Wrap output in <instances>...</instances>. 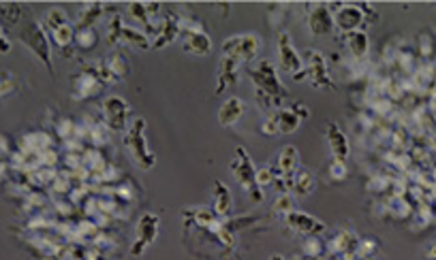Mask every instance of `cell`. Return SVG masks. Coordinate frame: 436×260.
<instances>
[{"instance_id": "23", "label": "cell", "mask_w": 436, "mask_h": 260, "mask_svg": "<svg viewBox=\"0 0 436 260\" xmlns=\"http://www.w3.org/2000/svg\"><path fill=\"white\" fill-rule=\"evenodd\" d=\"M291 190H293L295 197H300V199L310 197L316 190V177H314V173L308 167H300V169L295 171V175H293Z\"/></svg>"}, {"instance_id": "50", "label": "cell", "mask_w": 436, "mask_h": 260, "mask_svg": "<svg viewBox=\"0 0 436 260\" xmlns=\"http://www.w3.org/2000/svg\"><path fill=\"white\" fill-rule=\"evenodd\" d=\"M426 256H428L430 260H436V243H432V246H430V250H428V254H426Z\"/></svg>"}, {"instance_id": "49", "label": "cell", "mask_w": 436, "mask_h": 260, "mask_svg": "<svg viewBox=\"0 0 436 260\" xmlns=\"http://www.w3.org/2000/svg\"><path fill=\"white\" fill-rule=\"evenodd\" d=\"M9 173H11V167H9V162L5 160H0V183H5L9 179Z\"/></svg>"}, {"instance_id": "31", "label": "cell", "mask_w": 436, "mask_h": 260, "mask_svg": "<svg viewBox=\"0 0 436 260\" xmlns=\"http://www.w3.org/2000/svg\"><path fill=\"white\" fill-rule=\"evenodd\" d=\"M99 45V30L97 28H75L73 47L77 52H93Z\"/></svg>"}, {"instance_id": "15", "label": "cell", "mask_w": 436, "mask_h": 260, "mask_svg": "<svg viewBox=\"0 0 436 260\" xmlns=\"http://www.w3.org/2000/svg\"><path fill=\"white\" fill-rule=\"evenodd\" d=\"M359 243V234L355 230L342 228L325 241L328 254L338 256L340 260H355V248Z\"/></svg>"}, {"instance_id": "45", "label": "cell", "mask_w": 436, "mask_h": 260, "mask_svg": "<svg viewBox=\"0 0 436 260\" xmlns=\"http://www.w3.org/2000/svg\"><path fill=\"white\" fill-rule=\"evenodd\" d=\"M13 152H15V143L11 141V137L0 132V160L9 162V158L13 156Z\"/></svg>"}, {"instance_id": "44", "label": "cell", "mask_w": 436, "mask_h": 260, "mask_svg": "<svg viewBox=\"0 0 436 260\" xmlns=\"http://www.w3.org/2000/svg\"><path fill=\"white\" fill-rule=\"evenodd\" d=\"M261 134H263V137H276V134H278V120H276V113L265 115V120L261 122Z\"/></svg>"}, {"instance_id": "34", "label": "cell", "mask_w": 436, "mask_h": 260, "mask_svg": "<svg viewBox=\"0 0 436 260\" xmlns=\"http://www.w3.org/2000/svg\"><path fill=\"white\" fill-rule=\"evenodd\" d=\"M276 120H278V134H293L302 126V120L291 111V107L276 111Z\"/></svg>"}, {"instance_id": "4", "label": "cell", "mask_w": 436, "mask_h": 260, "mask_svg": "<svg viewBox=\"0 0 436 260\" xmlns=\"http://www.w3.org/2000/svg\"><path fill=\"white\" fill-rule=\"evenodd\" d=\"M248 77L255 86V90H261L265 94H269L272 99H278V101H287L289 99V90L283 86L281 77H278V70L276 64L272 60H259L255 66L248 68Z\"/></svg>"}, {"instance_id": "41", "label": "cell", "mask_w": 436, "mask_h": 260, "mask_svg": "<svg viewBox=\"0 0 436 260\" xmlns=\"http://www.w3.org/2000/svg\"><path fill=\"white\" fill-rule=\"evenodd\" d=\"M295 207H293V199H291V194L289 192H281L278 197H276V201H274V205H272V211L276 216H281V218H285L287 214H291Z\"/></svg>"}, {"instance_id": "28", "label": "cell", "mask_w": 436, "mask_h": 260, "mask_svg": "<svg viewBox=\"0 0 436 260\" xmlns=\"http://www.w3.org/2000/svg\"><path fill=\"white\" fill-rule=\"evenodd\" d=\"M120 45H129V47H135V50H152V41L150 37L140 30V28H135V26H126L124 23V28L120 32Z\"/></svg>"}, {"instance_id": "53", "label": "cell", "mask_w": 436, "mask_h": 260, "mask_svg": "<svg viewBox=\"0 0 436 260\" xmlns=\"http://www.w3.org/2000/svg\"><path fill=\"white\" fill-rule=\"evenodd\" d=\"M355 260H363V258H355Z\"/></svg>"}, {"instance_id": "8", "label": "cell", "mask_w": 436, "mask_h": 260, "mask_svg": "<svg viewBox=\"0 0 436 260\" xmlns=\"http://www.w3.org/2000/svg\"><path fill=\"white\" fill-rule=\"evenodd\" d=\"M302 60H304L306 79L312 83L314 90H336V83L330 75V64H328L325 54H321L319 50H306Z\"/></svg>"}, {"instance_id": "39", "label": "cell", "mask_w": 436, "mask_h": 260, "mask_svg": "<svg viewBox=\"0 0 436 260\" xmlns=\"http://www.w3.org/2000/svg\"><path fill=\"white\" fill-rule=\"evenodd\" d=\"M379 252V239L377 237H359V243L355 248V258L372 260V256Z\"/></svg>"}, {"instance_id": "16", "label": "cell", "mask_w": 436, "mask_h": 260, "mask_svg": "<svg viewBox=\"0 0 436 260\" xmlns=\"http://www.w3.org/2000/svg\"><path fill=\"white\" fill-rule=\"evenodd\" d=\"M180 39V15L173 11H167V15H163L158 19V28L152 41V50H163V47L171 45L173 41Z\"/></svg>"}, {"instance_id": "25", "label": "cell", "mask_w": 436, "mask_h": 260, "mask_svg": "<svg viewBox=\"0 0 436 260\" xmlns=\"http://www.w3.org/2000/svg\"><path fill=\"white\" fill-rule=\"evenodd\" d=\"M105 13V5L103 3H86L79 7L77 13V21L73 23L75 28H97L99 19Z\"/></svg>"}, {"instance_id": "20", "label": "cell", "mask_w": 436, "mask_h": 260, "mask_svg": "<svg viewBox=\"0 0 436 260\" xmlns=\"http://www.w3.org/2000/svg\"><path fill=\"white\" fill-rule=\"evenodd\" d=\"M231 209H234V197H231V190H229V186L220 179H214V183H212V211L220 220H227L229 216H231Z\"/></svg>"}, {"instance_id": "26", "label": "cell", "mask_w": 436, "mask_h": 260, "mask_svg": "<svg viewBox=\"0 0 436 260\" xmlns=\"http://www.w3.org/2000/svg\"><path fill=\"white\" fill-rule=\"evenodd\" d=\"M50 34V41L58 47V50L66 56H71V50H73V39H75V26L71 21L64 23V26H58L54 28Z\"/></svg>"}, {"instance_id": "46", "label": "cell", "mask_w": 436, "mask_h": 260, "mask_svg": "<svg viewBox=\"0 0 436 260\" xmlns=\"http://www.w3.org/2000/svg\"><path fill=\"white\" fill-rule=\"evenodd\" d=\"M13 92H15V79H13V75L3 73V75H0V99L9 97V94H13Z\"/></svg>"}, {"instance_id": "33", "label": "cell", "mask_w": 436, "mask_h": 260, "mask_svg": "<svg viewBox=\"0 0 436 260\" xmlns=\"http://www.w3.org/2000/svg\"><path fill=\"white\" fill-rule=\"evenodd\" d=\"M415 54H417L419 62H432L434 60V56H436V41H434V37L428 30L417 34V50H415Z\"/></svg>"}, {"instance_id": "17", "label": "cell", "mask_w": 436, "mask_h": 260, "mask_svg": "<svg viewBox=\"0 0 436 260\" xmlns=\"http://www.w3.org/2000/svg\"><path fill=\"white\" fill-rule=\"evenodd\" d=\"M52 148H56V139L48 130H30L15 141V150L26 152V154H41Z\"/></svg>"}, {"instance_id": "1", "label": "cell", "mask_w": 436, "mask_h": 260, "mask_svg": "<svg viewBox=\"0 0 436 260\" xmlns=\"http://www.w3.org/2000/svg\"><path fill=\"white\" fill-rule=\"evenodd\" d=\"M148 124L144 117H133L129 128L122 134V143L131 156V160L137 164V169L142 171H152L156 167V154L152 152L148 137H146Z\"/></svg>"}, {"instance_id": "19", "label": "cell", "mask_w": 436, "mask_h": 260, "mask_svg": "<svg viewBox=\"0 0 436 260\" xmlns=\"http://www.w3.org/2000/svg\"><path fill=\"white\" fill-rule=\"evenodd\" d=\"M325 139H328L332 158H336V160H349V156H351L349 137H347V132H344L336 122H328V126H325Z\"/></svg>"}, {"instance_id": "7", "label": "cell", "mask_w": 436, "mask_h": 260, "mask_svg": "<svg viewBox=\"0 0 436 260\" xmlns=\"http://www.w3.org/2000/svg\"><path fill=\"white\" fill-rule=\"evenodd\" d=\"M158 230H160V216L154 214V211H146V214L140 216L135 224V239L129 248V254L140 258L146 254V250L156 241L158 237Z\"/></svg>"}, {"instance_id": "38", "label": "cell", "mask_w": 436, "mask_h": 260, "mask_svg": "<svg viewBox=\"0 0 436 260\" xmlns=\"http://www.w3.org/2000/svg\"><path fill=\"white\" fill-rule=\"evenodd\" d=\"M124 28V19L120 13H113L107 19V43L109 45H120V32Z\"/></svg>"}, {"instance_id": "37", "label": "cell", "mask_w": 436, "mask_h": 260, "mask_svg": "<svg viewBox=\"0 0 436 260\" xmlns=\"http://www.w3.org/2000/svg\"><path fill=\"white\" fill-rule=\"evenodd\" d=\"M64 23H68V15L60 7L50 9L48 13H45V17H43V28H45V32H52L54 28L64 26Z\"/></svg>"}, {"instance_id": "22", "label": "cell", "mask_w": 436, "mask_h": 260, "mask_svg": "<svg viewBox=\"0 0 436 260\" xmlns=\"http://www.w3.org/2000/svg\"><path fill=\"white\" fill-rule=\"evenodd\" d=\"M344 45L353 60H368L370 54V37L366 30H355L344 34Z\"/></svg>"}, {"instance_id": "35", "label": "cell", "mask_w": 436, "mask_h": 260, "mask_svg": "<svg viewBox=\"0 0 436 260\" xmlns=\"http://www.w3.org/2000/svg\"><path fill=\"white\" fill-rule=\"evenodd\" d=\"M73 179L68 177L64 171H60L58 175H56V179L50 183V188H48V192L52 194V199H62V197H68L71 194V190H73Z\"/></svg>"}, {"instance_id": "21", "label": "cell", "mask_w": 436, "mask_h": 260, "mask_svg": "<svg viewBox=\"0 0 436 260\" xmlns=\"http://www.w3.org/2000/svg\"><path fill=\"white\" fill-rule=\"evenodd\" d=\"M244 111H246V105H244V101H242L240 97H229V99L218 107V113H216L218 124H220L222 128H231V126H236V124L242 120Z\"/></svg>"}, {"instance_id": "9", "label": "cell", "mask_w": 436, "mask_h": 260, "mask_svg": "<svg viewBox=\"0 0 436 260\" xmlns=\"http://www.w3.org/2000/svg\"><path fill=\"white\" fill-rule=\"evenodd\" d=\"M101 120L111 132H122L131 124V105L122 99L111 94V97L103 99L101 103Z\"/></svg>"}, {"instance_id": "40", "label": "cell", "mask_w": 436, "mask_h": 260, "mask_svg": "<svg viewBox=\"0 0 436 260\" xmlns=\"http://www.w3.org/2000/svg\"><path fill=\"white\" fill-rule=\"evenodd\" d=\"M328 177L336 183L344 181L349 177V167H347V160H336L332 158L330 164H328Z\"/></svg>"}, {"instance_id": "3", "label": "cell", "mask_w": 436, "mask_h": 260, "mask_svg": "<svg viewBox=\"0 0 436 260\" xmlns=\"http://www.w3.org/2000/svg\"><path fill=\"white\" fill-rule=\"evenodd\" d=\"M180 39L184 52L205 58L212 54V39L205 32L203 21H199L193 15H180Z\"/></svg>"}, {"instance_id": "43", "label": "cell", "mask_w": 436, "mask_h": 260, "mask_svg": "<svg viewBox=\"0 0 436 260\" xmlns=\"http://www.w3.org/2000/svg\"><path fill=\"white\" fill-rule=\"evenodd\" d=\"M255 181H257V186L261 188H267V186H272L274 181H276V175H274V169L269 167V164H265V167H259L257 169V173H255Z\"/></svg>"}, {"instance_id": "14", "label": "cell", "mask_w": 436, "mask_h": 260, "mask_svg": "<svg viewBox=\"0 0 436 260\" xmlns=\"http://www.w3.org/2000/svg\"><path fill=\"white\" fill-rule=\"evenodd\" d=\"M278 64H281L283 70H287L291 77L300 75L304 70V60H302L300 54H297L295 45L291 41V34L287 30L278 32Z\"/></svg>"}, {"instance_id": "13", "label": "cell", "mask_w": 436, "mask_h": 260, "mask_svg": "<svg viewBox=\"0 0 436 260\" xmlns=\"http://www.w3.org/2000/svg\"><path fill=\"white\" fill-rule=\"evenodd\" d=\"M285 224L289 230H293L295 234H300V237H310V234H323L328 230V224L321 222L319 218L306 214V211H297L293 209L291 214H287Z\"/></svg>"}, {"instance_id": "42", "label": "cell", "mask_w": 436, "mask_h": 260, "mask_svg": "<svg viewBox=\"0 0 436 260\" xmlns=\"http://www.w3.org/2000/svg\"><path fill=\"white\" fill-rule=\"evenodd\" d=\"M0 15H3L7 26H15L21 17V7L19 5H0Z\"/></svg>"}, {"instance_id": "18", "label": "cell", "mask_w": 436, "mask_h": 260, "mask_svg": "<svg viewBox=\"0 0 436 260\" xmlns=\"http://www.w3.org/2000/svg\"><path fill=\"white\" fill-rule=\"evenodd\" d=\"M240 68H242V62L236 60V58H229V56H222L220 62H218V75H216V90L214 94L218 97V94L231 90L234 86H238L240 81Z\"/></svg>"}, {"instance_id": "27", "label": "cell", "mask_w": 436, "mask_h": 260, "mask_svg": "<svg viewBox=\"0 0 436 260\" xmlns=\"http://www.w3.org/2000/svg\"><path fill=\"white\" fill-rule=\"evenodd\" d=\"M103 64H105V68L109 70L111 79L116 81V83H118V81H124V79L129 77V73H131V64H129L126 56L120 54V52L109 54V56L103 60Z\"/></svg>"}, {"instance_id": "6", "label": "cell", "mask_w": 436, "mask_h": 260, "mask_svg": "<svg viewBox=\"0 0 436 260\" xmlns=\"http://www.w3.org/2000/svg\"><path fill=\"white\" fill-rule=\"evenodd\" d=\"M220 50H222V56L236 58L242 64H248V62H252V60L259 56V52H261V39L255 32L234 34V37L225 39Z\"/></svg>"}, {"instance_id": "30", "label": "cell", "mask_w": 436, "mask_h": 260, "mask_svg": "<svg viewBox=\"0 0 436 260\" xmlns=\"http://www.w3.org/2000/svg\"><path fill=\"white\" fill-rule=\"evenodd\" d=\"M86 143L93 146V148H99V150H103L111 143V130L103 124V120H95L93 124H90Z\"/></svg>"}, {"instance_id": "32", "label": "cell", "mask_w": 436, "mask_h": 260, "mask_svg": "<svg viewBox=\"0 0 436 260\" xmlns=\"http://www.w3.org/2000/svg\"><path fill=\"white\" fill-rule=\"evenodd\" d=\"M302 254L306 258H319L328 254V246L323 234H310V237H302Z\"/></svg>"}, {"instance_id": "52", "label": "cell", "mask_w": 436, "mask_h": 260, "mask_svg": "<svg viewBox=\"0 0 436 260\" xmlns=\"http://www.w3.org/2000/svg\"><path fill=\"white\" fill-rule=\"evenodd\" d=\"M304 260H325V256H319V258H306L304 256Z\"/></svg>"}, {"instance_id": "48", "label": "cell", "mask_w": 436, "mask_h": 260, "mask_svg": "<svg viewBox=\"0 0 436 260\" xmlns=\"http://www.w3.org/2000/svg\"><path fill=\"white\" fill-rule=\"evenodd\" d=\"M11 52V41L5 37L3 23H0V54H9Z\"/></svg>"}, {"instance_id": "2", "label": "cell", "mask_w": 436, "mask_h": 260, "mask_svg": "<svg viewBox=\"0 0 436 260\" xmlns=\"http://www.w3.org/2000/svg\"><path fill=\"white\" fill-rule=\"evenodd\" d=\"M229 171H231V175L236 177V181L240 183V188L248 194V199L252 203L255 205L263 203V190L255 181L257 167H255V162H252V158H250V154L246 152L244 146L236 148V156H234L231 164H229Z\"/></svg>"}, {"instance_id": "29", "label": "cell", "mask_w": 436, "mask_h": 260, "mask_svg": "<svg viewBox=\"0 0 436 260\" xmlns=\"http://www.w3.org/2000/svg\"><path fill=\"white\" fill-rule=\"evenodd\" d=\"M394 179L389 173H372L368 177V181H366V190H368L370 194L375 197H389V192H392V186H394Z\"/></svg>"}, {"instance_id": "12", "label": "cell", "mask_w": 436, "mask_h": 260, "mask_svg": "<svg viewBox=\"0 0 436 260\" xmlns=\"http://www.w3.org/2000/svg\"><path fill=\"white\" fill-rule=\"evenodd\" d=\"M306 26L312 37H325L336 30L334 13L330 11L328 3L306 5Z\"/></svg>"}, {"instance_id": "24", "label": "cell", "mask_w": 436, "mask_h": 260, "mask_svg": "<svg viewBox=\"0 0 436 260\" xmlns=\"http://www.w3.org/2000/svg\"><path fill=\"white\" fill-rule=\"evenodd\" d=\"M109 164V160L105 158L103 150L99 148H93V146H88L82 154V167L90 173V181H93V177H97L105 167Z\"/></svg>"}, {"instance_id": "10", "label": "cell", "mask_w": 436, "mask_h": 260, "mask_svg": "<svg viewBox=\"0 0 436 260\" xmlns=\"http://www.w3.org/2000/svg\"><path fill=\"white\" fill-rule=\"evenodd\" d=\"M328 7L334 13L336 30L342 37L349 32H355V30H363V26L368 23L359 3H328Z\"/></svg>"}, {"instance_id": "11", "label": "cell", "mask_w": 436, "mask_h": 260, "mask_svg": "<svg viewBox=\"0 0 436 260\" xmlns=\"http://www.w3.org/2000/svg\"><path fill=\"white\" fill-rule=\"evenodd\" d=\"M103 90H105V83L97 77V73L90 68V64L84 66L79 73H75L71 77V99L77 103L97 99Z\"/></svg>"}, {"instance_id": "5", "label": "cell", "mask_w": 436, "mask_h": 260, "mask_svg": "<svg viewBox=\"0 0 436 260\" xmlns=\"http://www.w3.org/2000/svg\"><path fill=\"white\" fill-rule=\"evenodd\" d=\"M19 41L24 43L28 50L48 66V70L54 75V62H52V41L50 34L45 32L41 21H30L19 30Z\"/></svg>"}, {"instance_id": "36", "label": "cell", "mask_w": 436, "mask_h": 260, "mask_svg": "<svg viewBox=\"0 0 436 260\" xmlns=\"http://www.w3.org/2000/svg\"><path fill=\"white\" fill-rule=\"evenodd\" d=\"M54 130H56V137L60 139V143H64V141H71L75 139L77 134V122L73 120V117H58L56 124H54Z\"/></svg>"}, {"instance_id": "51", "label": "cell", "mask_w": 436, "mask_h": 260, "mask_svg": "<svg viewBox=\"0 0 436 260\" xmlns=\"http://www.w3.org/2000/svg\"><path fill=\"white\" fill-rule=\"evenodd\" d=\"M269 260H285V258L281 254H274V256H269Z\"/></svg>"}, {"instance_id": "47", "label": "cell", "mask_w": 436, "mask_h": 260, "mask_svg": "<svg viewBox=\"0 0 436 260\" xmlns=\"http://www.w3.org/2000/svg\"><path fill=\"white\" fill-rule=\"evenodd\" d=\"M289 107H291V111H293L297 117H300L302 122L310 117V109H308L306 105H302V103H293V105H289Z\"/></svg>"}]
</instances>
